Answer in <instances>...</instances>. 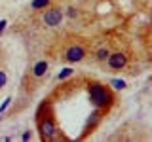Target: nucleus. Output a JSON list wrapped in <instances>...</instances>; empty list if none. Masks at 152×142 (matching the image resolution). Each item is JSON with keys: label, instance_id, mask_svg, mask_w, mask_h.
Instances as JSON below:
<instances>
[{"label": "nucleus", "instance_id": "nucleus-1", "mask_svg": "<svg viewBox=\"0 0 152 142\" xmlns=\"http://www.w3.org/2000/svg\"><path fill=\"white\" fill-rule=\"evenodd\" d=\"M89 99H91L97 106H104V104H108V93H107L104 87H101V85H93V87L89 89Z\"/></svg>", "mask_w": 152, "mask_h": 142}, {"label": "nucleus", "instance_id": "nucleus-4", "mask_svg": "<svg viewBox=\"0 0 152 142\" xmlns=\"http://www.w3.org/2000/svg\"><path fill=\"white\" fill-rule=\"evenodd\" d=\"M82 57H84V49H82V47H76L74 46V47H70V49L66 51V59L72 61V63H74V61H80Z\"/></svg>", "mask_w": 152, "mask_h": 142}, {"label": "nucleus", "instance_id": "nucleus-8", "mask_svg": "<svg viewBox=\"0 0 152 142\" xmlns=\"http://www.w3.org/2000/svg\"><path fill=\"white\" fill-rule=\"evenodd\" d=\"M112 85L116 89H124L126 87V82H124V80H112Z\"/></svg>", "mask_w": 152, "mask_h": 142}, {"label": "nucleus", "instance_id": "nucleus-7", "mask_svg": "<svg viewBox=\"0 0 152 142\" xmlns=\"http://www.w3.org/2000/svg\"><path fill=\"white\" fill-rule=\"evenodd\" d=\"M50 0H32V9H40V8H46Z\"/></svg>", "mask_w": 152, "mask_h": 142}, {"label": "nucleus", "instance_id": "nucleus-2", "mask_svg": "<svg viewBox=\"0 0 152 142\" xmlns=\"http://www.w3.org/2000/svg\"><path fill=\"white\" fill-rule=\"evenodd\" d=\"M61 19H63V13H61V9H50V12L44 15V23L50 27H57L61 23Z\"/></svg>", "mask_w": 152, "mask_h": 142}, {"label": "nucleus", "instance_id": "nucleus-9", "mask_svg": "<svg viewBox=\"0 0 152 142\" xmlns=\"http://www.w3.org/2000/svg\"><path fill=\"white\" fill-rule=\"evenodd\" d=\"M70 74H72V68H65L63 72L59 74V80H63V78H66V76H70Z\"/></svg>", "mask_w": 152, "mask_h": 142}, {"label": "nucleus", "instance_id": "nucleus-5", "mask_svg": "<svg viewBox=\"0 0 152 142\" xmlns=\"http://www.w3.org/2000/svg\"><path fill=\"white\" fill-rule=\"evenodd\" d=\"M42 135L46 136V138H51V136L55 135V125L51 120H46L44 123H42Z\"/></svg>", "mask_w": 152, "mask_h": 142}, {"label": "nucleus", "instance_id": "nucleus-10", "mask_svg": "<svg viewBox=\"0 0 152 142\" xmlns=\"http://www.w3.org/2000/svg\"><path fill=\"white\" fill-rule=\"evenodd\" d=\"M4 85H6V74L0 70V87H4Z\"/></svg>", "mask_w": 152, "mask_h": 142}, {"label": "nucleus", "instance_id": "nucleus-11", "mask_svg": "<svg viewBox=\"0 0 152 142\" xmlns=\"http://www.w3.org/2000/svg\"><path fill=\"white\" fill-rule=\"evenodd\" d=\"M10 101H12V99H6V101H4V104H2V106H0V114H2V112H4V110H6V108H8Z\"/></svg>", "mask_w": 152, "mask_h": 142}, {"label": "nucleus", "instance_id": "nucleus-13", "mask_svg": "<svg viewBox=\"0 0 152 142\" xmlns=\"http://www.w3.org/2000/svg\"><path fill=\"white\" fill-rule=\"evenodd\" d=\"M4 28H6V21H4V19H2V21H0V32H2Z\"/></svg>", "mask_w": 152, "mask_h": 142}, {"label": "nucleus", "instance_id": "nucleus-6", "mask_svg": "<svg viewBox=\"0 0 152 142\" xmlns=\"http://www.w3.org/2000/svg\"><path fill=\"white\" fill-rule=\"evenodd\" d=\"M46 70H48V63L46 61H40V63L34 66V76H44Z\"/></svg>", "mask_w": 152, "mask_h": 142}, {"label": "nucleus", "instance_id": "nucleus-3", "mask_svg": "<svg viewBox=\"0 0 152 142\" xmlns=\"http://www.w3.org/2000/svg\"><path fill=\"white\" fill-rule=\"evenodd\" d=\"M108 64H110L112 68H122V66L126 64V57L122 53H114V55L108 57Z\"/></svg>", "mask_w": 152, "mask_h": 142}, {"label": "nucleus", "instance_id": "nucleus-12", "mask_svg": "<svg viewBox=\"0 0 152 142\" xmlns=\"http://www.w3.org/2000/svg\"><path fill=\"white\" fill-rule=\"evenodd\" d=\"M107 51H104V49H101V51H99V53H97V57H99V59H107Z\"/></svg>", "mask_w": 152, "mask_h": 142}]
</instances>
